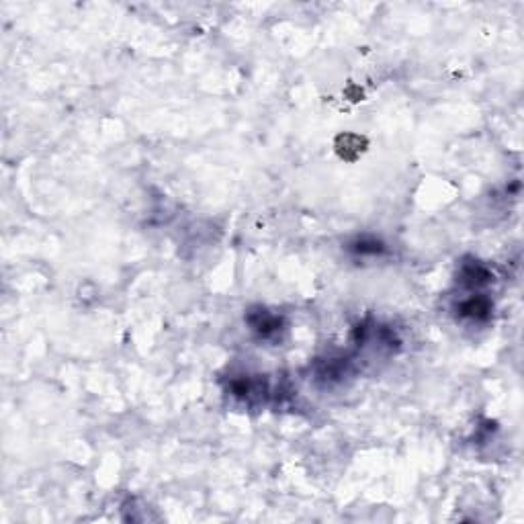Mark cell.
<instances>
[{
	"label": "cell",
	"instance_id": "obj_2",
	"mask_svg": "<svg viewBox=\"0 0 524 524\" xmlns=\"http://www.w3.org/2000/svg\"><path fill=\"white\" fill-rule=\"evenodd\" d=\"M356 252H363V254H365V252H373V254H375V252H381V244H379V242H365V240H363V242H358Z\"/></svg>",
	"mask_w": 524,
	"mask_h": 524
},
{
	"label": "cell",
	"instance_id": "obj_1",
	"mask_svg": "<svg viewBox=\"0 0 524 524\" xmlns=\"http://www.w3.org/2000/svg\"><path fill=\"white\" fill-rule=\"evenodd\" d=\"M485 312H490V305H487L483 299H471L463 305V314L465 315H471V317H481L485 315Z\"/></svg>",
	"mask_w": 524,
	"mask_h": 524
}]
</instances>
